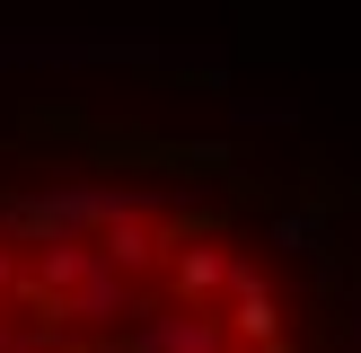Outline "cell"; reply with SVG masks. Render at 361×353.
Instances as JSON below:
<instances>
[{"instance_id": "obj_1", "label": "cell", "mask_w": 361, "mask_h": 353, "mask_svg": "<svg viewBox=\"0 0 361 353\" xmlns=\"http://www.w3.org/2000/svg\"><path fill=\"white\" fill-rule=\"evenodd\" d=\"M0 353H361V318L264 176L0 141Z\"/></svg>"}]
</instances>
